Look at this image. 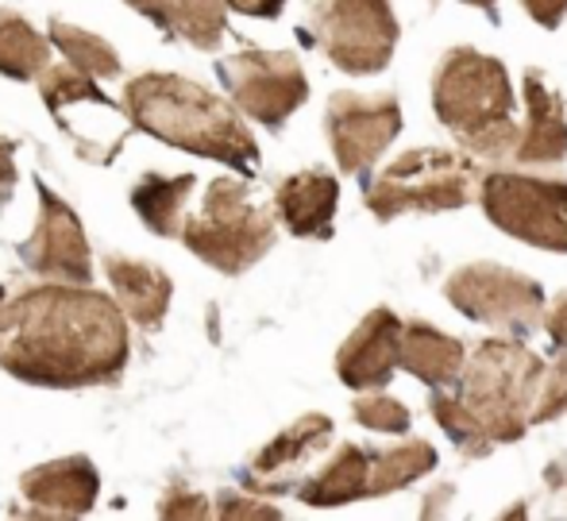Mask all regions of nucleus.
<instances>
[{"label": "nucleus", "mask_w": 567, "mask_h": 521, "mask_svg": "<svg viewBox=\"0 0 567 521\" xmlns=\"http://www.w3.org/2000/svg\"><path fill=\"white\" fill-rule=\"evenodd\" d=\"M0 364L43 387L109 382L127 364L124 313L74 283L39 286L0 309Z\"/></svg>", "instance_id": "1"}, {"label": "nucleus", "mask_w": 567, "mask_h": 521, "mask_svg": "<svg viewBox=\"0 0 567 521\" xmlns=\"http://www.w3.org/2000/svg\"><path fill=\"white\" fill-rule=\"evenodd\" d=\"M132 124L182 151L217 159L236 171L259 166V143L244 127L239 112L217 93L174 74H143L124 90Z\"/></svg>", "instance_id": "2"}, {"label": "nucleus", "mask_w": 567, "mask_h": 521, "mask_svg": "<svg viewBox=\"0 0 567 521\" xmlns=\"http://www.w3.org/2000/svg\"><path fill=\"white\" fill-rule=\"evenodd\" d=\"M429 98L436 120L455 135L460 151H467L475 163H509L517 143V98L502 59L475 47H452L436 62Z\"/></svg>", "instance_id": "3"}, {"label": "nucleus", "mask_w": 567, "mask_h": 521, "mask_svg": "<svg viewBox=\"0 0 567 521\" xmlns=\"http://www.w3.org/2000/svg\"><path fill=\"white\" fill-rule=\"evenodd\" d=\"M545 379V359L529 344L514 336H494L463 356L460 375L452 379V395L491 445L522 440L533 425V406Z\"/></svg>", "instance_id": "4"}, {"label": "nucleus", "mask_w": 567, "mask_h": 521, "mask_svg": "<svg viewBox=\"0 0 567 521\" xmlns=\"http://www.w3.org/2000/svg\"><path fill=\"white\" fill-rule=\"evenodd\" d=\"M483 163L460 147H413L390 159L367 186L363 202L379 221L405 213H449L475 202Z\"/></svg>", "instance_id": "5"}, {"label": "nucleus", "mask_w": 567, "mask_h": 521, "mask_svg": "<svg viewBox=\"0 0 567 521\" xmlns=\"http://www.w3.org/2000/svg\"><path fill=\"white\" fill-rule=\"evenodd\" d=\"M186 247L225 275H244L275 247L278 224L259 208L239 178H217L205 194L202 216H189L182 228Z\"/></svg>", "instance_id": "6"}, {"label": "nucleus", "mask_w": 567, "mask_h": 521, "mask_svg": "<svg viewBox=\"0 0 567 521\" xmlns=\"http://www.w3.org/2000/svg\"><path fill=\"white\" fill-rule=\"evenodd\" d=\"M475 202L498 232L540 252L567 255V178L506 171L498 163L478 174Z\"/></svg>", "instance_id": "7"}, {"label": "nucleus", "mask_w": 567, "mask_h": 521, "mask_svg": "<svg viewBox=\"0 0 567 521\" xmlns=\"http://www.w3.org/2000/svg\"><path fill=\"white\" fill-rule=\"evenodd\" d=\"M398 16L390 0H317L313 43L343 74H379L398 51Z\"/></svg>", "instance_id": "8"}, {"label": "nucleus", "mask_w": 567, "mask_h": 521, "mask_svg": "<svg viewBox=\"0 0 567 521\" xmlns=\"http://www.w3.org/2000/svg\"><path fill=\"white\" fill-rule=\"evenodd\" d=\"M444 298L467 320L491 325L498 333L525 336L540 328L545 317V290L537 278L522 275L502 263H463L444 283Z\"/></svg>", "instance_id": "9"}, {"label": "nucleus", "mask_w": 567, "mask_h": 521, "mask_svg": "<svg viewBox=\"0 0 567 521\" xmlns=\"http://www.w3.org/2000/svg\"><path fill=\"white\" fill-rule=\"evenodd\" d=\"M228 98L251 120L282 127L309 98V78L290 51H239L220 62Z\"/></svg>", "instance_id": "10"}, {"label": "nucleus", "mask_w": 567, "mask_h": 521, "mask_svg": "<svg viewBox=\"0 0 567 521\" xmlns=\"http://www.w3.org/2000/svg\"><path fill=\"white\" fill-rule=\"evenodd\" d=\"M332 155L343 174H367L374 159L402 132V104L394 93H332L324 109Z\"/></svg>", "instance_id": "11"}, {"label": "nucleus", "mask_w": 567, "mask_h": 521, "mask_svg": "<svg viewBox=\"0 0 567 521\" xmlns=\"http://www.w3.org/2000/svg\"><path fill=\"white\" fill-rule=\"evenodd\" d=\"M39 190V224L31 232V239L20 247L23 263H28L35 275L54 278V283H90L93 278V259L90 244H85V232L78 224L74 208L51 194L47 186Z\"/></svg>", "instance_id": "12"}, {"label": "nucleus", "mask_w": 567, "mask_h": 521, "mask_svg": "<svg viewBox=\"0 0 567 521\" xmlns=\"http://www.w3.org/2000/svg\"><path fill=\"white\" fill-rule=\"evenodd\" d=\"M522 101L525 124H517L514 163L517 166H548L567 159V112L564 98L553 85V78L537 67H525L522 74Z\"/></svg>", "instance_id": "13"}, {"label": "nucleus", "mask_w": 567, "mask_h": 521, "mask_svg": "<svg viewBox=\"0 0 567 521\" xmlns=\"http://www.w3.org/2000/svg\"><path fill=\"white\" fill-rule=\"evenodd\" d=\"M398 344H402V317L394 309H371L337 351V375L351 390H379L398 371Z\"/></svg>", "instance_id": "14"}, {"label": "nucleus", "mask_w": 567, "mask_h": 521, "mask_svg": "<svg viewBox=\"0 0 567 521\" xmlns=\"http://www.w3.org/2000/svg\"><path fill=\"white\" fill-rule=\"evenodd\" d=\"M332 440V417L324 413H306L282 429L259 456L251 460V471H247V487L259 494H278L290 487L293 471H301V463L309 456L324 452Z\"/></svg>", "instance_id": "15"}, {"label": "nucleus", "mask_w": 567, "mask_h": 521, "mask_svg": "<svg viewBox=\"0 0 567 521\" xmlns=\"http://www.w3.org/2000/svg\"><path fill=\"white\" fill-rule=\"evenodd\" d=\"M275 205L282 224L301 239H329L332 236V216L340 205V182L337 174L309 166L290 178L278 182Z\"/></svg>", "instance_id": "16"}, {"label": "nucleus", "mask_w": 567, "mask_h": 521, "mask_svg": "<svg viewBox=\"0 0 567 521\" xmlns=\"http://www.w3.org/2000/svg\"><path fill=\"white\" fill-rule=\"evenodd\" d=\"M20 487L28 494V502L51 510V514H85L97 502L101 479L85 456H70V460L31 468L20 479Z\"/></svg>", "instance_id": "17"}, {"label": "nucleus", "mask_w": 567, "mask_h": 521, "mask_svg": "<svg viewBox=\"0 0 567 521\" xmlns=\"http://www.w3.org/2000/svg\"><path fill=\"white\" fill-rule=\"evenodd\" d=\"M460 336L444 333V328L429 325V320H402V344H398V367L413 375V379L429 382V387H452V379L463 367Z\"/></svg>", "instance_id": "18"}, {"label": "nucleus", "mask_w": 567, "mask_h": 521, "mask_svg": "<svg viewBox=\"0 0 567 521\" xmlns=\"http://www.w3.org/2000/svg\"><path fill=\"white\" fill-rule=\"evenodd\" d=\"M105 275L120 294V309L143 328H155L163 320L166 306H171V278L151 263H135L124 255H109Z\"/></svg>", "instance_id": "19"}, {"label": "nucleus", "mask_w": 567, "mask_h": 521, "mask_svg": "<svg viewBox=\"0 0 567 521\" xmlns=\"http://www.w3.org/2000/svg\"><path fill=\"white\" fill-rule=\"evenodd\" d=\"M186 43L213 51L225 39V0H127Z\"/></svg>", "instance_id": "20"}, {"label": "nucleus", "mask_w": 567, "mask_h": 521, "mask_svg": "<svg viewBox=\"0 0 567 521\" xmlns=\"http://www.w3.org/2000/svg\"><path fill=\"white\" fill-rule=\"evenodd\" d=\"M367 471H371L367 448L340 445L332 460L309 483H301L298 494L306 507H343V502L367 499Z\"/></svg>", "instance_id": "21"}, {"label": "nucleus", "mask_w": 567, "mask_h": 521, "mask_svg": "<svg viewBox=\"0 0 567 521\" xmlns=\"http://www.w3.org/2000/svg\"><path fill=\"white\" fill-rule=\"evenodd\" d=\"M371 456V471H367V499H379V494L402 491V487L417 483L421 476L436 468V448L429 440L405 437L390 448H379Z\"/></svg>", "instance_id": "22"}, {"label": "nucleus", "mask_w": 567, "mask_h": 521, "mask_svg": "<svg viewBox=\"0 0 567 521\" xmlns=\"http://www.w3.org/2000/svg\"><path fill=\"white\" fill-rule=\"evenodd\" d=\"M194 190V174H178V178H163V174H147L140 186L132 190V205L143 216L151 232L158 236H178L182 232V208L189 202Z\"/></svg>", "instance_id": "23"}, {"label": "nucleus", "mask_w": 567, "mask_h": 521, "mask_svg": "<svg viewBox=\"0 0 567 521\" xmlns=\"http://www.w3.org/2000/svg\"><path fill=\"white\" fill-rule=\"evenodd\" d=\"M51 47L31 28L28 20L12 12H0V74L8 78H35L51 67Z\"/></svg>", "instance_id": "24"}, {"label": "nucleus", "mask_w": 567, "mask_h": 521, "mask_svg": "<svg viewBox=\"0 0 567 521\" xmlns=\"http://www.w3.org/2000/svg\"><path fill=\"white\" fill-rule=\"evenodd\" d=\"M51 39L59 43V51L70 59V67L82 70L90 78H113L120 74V59L116 51L97 39L93 31H82L74 23H62V20H51Z\"/></svg>", "instance_id": "25"}, {"label": "nucleus", "mask_w": 567, "mask_h": 521, "mask_svg": "<svg viewBox=\"0 0 567 521\" xmlns=\"http://www.w3.org/2000/svg\"><path fill=\"white\" fill-rule=\"evenodd\" d=\"M429 410H433L436 425H441V429L449 432V437H452L455 445H460L467 456H486V452L494 448L491 440H486V432L478 429L475 417L463 410V406L455 402V395H449V390L436 387V390H433V398H429Z\"/></svg>", "instance_id": "26"}, {"label": "nucleus", "mask_w": 567, "mask_h": 521, "mask_svg": "<svg viewBox=\"0 0 567 521\" xmlns=\"http://www.w3.org/2000/svg\"><path fill=\"white\" fill-rule=\"evenodd\" d=\"M351 417H355L363 429L390 432V437L410 432V425H413L405 402H398V398H390V395H379V390H363V395L355 398V406H351Z\"/></svg>", "instance_id": "27"}, {"label": "nucleus", "mask_w": 567, "mask_h": 521, "mask_svg": "<svg viewBox=\"0 0 567 521\" xmlns=\"http://www.w3.org/2000/svg\"><path fill=\"white\" fill-rule=\"evenodd\" d=\"M567 413V348H560V359L545 367V379L537 390V406H533V425L553 421V417Z\"/></svg>", "instance_id": "28"}, {"label": "nucleus", "mask_w": 567, "mask_h": 521, "mask_svg": "<svg viewBox=\"0 0 567 521\" xmlns=\"http://www.w3.org/2000/svg\"><path fill=\"white\" fill-rule=\"evenodd\" d=\"M158 514L163 518H205L209 514V507H205L202 494L186 491V487H174V491L158 502Z\"/></svg>", "instance_id": "29"}, {"label": "nucleus", "mask_w": 567, "mask_h": 521, "mask_svg": "<svg viewBox=\"0 0 567 521\" xmlns=\"http://www.w3.org/2000/svg\"><path fill=\"white\" fill-rule=\"evenodd\" d=\"M517 4L525 8V16L533 23H540L548 31H556L567 20V0H517Z\"/></svg>", "instance_id": "30"}, {"label": "nucleus", "mask_w": 567, "mask_h": 521, "mask_svg": "<svg viewBox=\"0 0 567 521\" xmlns=\"http://www.w3.org/2000/svg\"><path fill=\"white\" fill-rule=\"evenodd\" d=\"M540 325H545L548 340H553L556 348H567V290L556 294V298L548 302L545 317H540Z\"/></svg>", "instance_id": "31"}, {"label": "nucleus", "mask_w": 567, "mask_h": 521, "mask_svg": "<svg viewBox=\"0 0 567 521\" xmlns=\"http://www.w3.org/2000/svg\"><path fill=\"white\" fill-rule=\"evenodd\" d=\"M220 518H282L267 502L239 499V494H220Z\"/></svg>", "instance_id": "32"}, {"label": "nucleus", "mask_w": 567, "mask_h": 521, "mask_svg": "<svg viewBox=\"0 0 567 521\" xmlns=\"http://www.w3.org/2000/svg\"><path fill=\"white\" fill-rule=\"evenodd\" d=\"M12 155H16V143L0 135V205H4L8 197H12V186H16V163H12Z\"/></svg>", "instance_id": "33"}, {"label": "nucleus", "mask_w": 567, "mask_h": 521, "mask_svg": "<svg viewBox=\"0 0 567 521\" xmlns=\"http://www.w3.org/2000/svg\"><path fill=\"white\" fill-rule=\"evenodd\" d=\"M286 0H225V8H236L244 16H278Z\"/></svg>", "instance_id": "34"}, {"label": "nucleus", "mask_w": 567, "mask_h": 521, "mask_svg": "<svg viewBox=\"0 0 567 521\" xmlns=\"http://www.w3.org/2000/svg\"><path fill=\"white\" fill-rule=\"evenodd\" d=\"M463 4H471V8H486V12H494V4H498V0H463Z\"/></svg>", "instance_id": "35"}]
</instances>
